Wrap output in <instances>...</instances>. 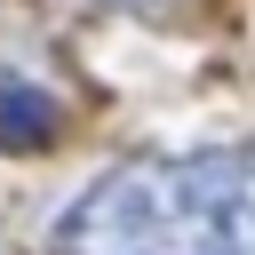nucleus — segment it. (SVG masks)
I'll return each instance as SVG.
<instances>
[{"label":"nucleus","mask_w":255,"mask_h":255,"mask_svg":"<svg viewBox=\"0 0 255 255\" xmlns=\"http://www.w3.org/2000/svg\"><path fill=\"white\" fill-rule=\"evenodd\" d=\"M104 8H167V0H104Z\"/></svg>","instance_id":"nucleus-3"},{"label":"nucleus","mask_w":255,"mask_h":255,"mask_svg":"<svg viewBox=\"0 0 255 255\" xmlns=\"http://www.w3.org/2000/svg\"><path fill=\"white\" fill-rule=\"evenodd\" d=\"M56 128H64V104L40 80L0 72V151H40V143H56Z\"/></svg>","instance_id":"nucleus-2"},{"label":"nucleus","mask_w":255,"mask_h":255,"mask_svg":"<svg viewBox=\"0 0 255 255\" xmlns=\"http://www.w3.org/2000/svg\"><path fill=\"white\" fill-rule=\"evenodd\" d=\"M56 255H255V143L135 151L80 183Z\"/></svg>","instance_id":"nucleus-1"}]
</instances>
